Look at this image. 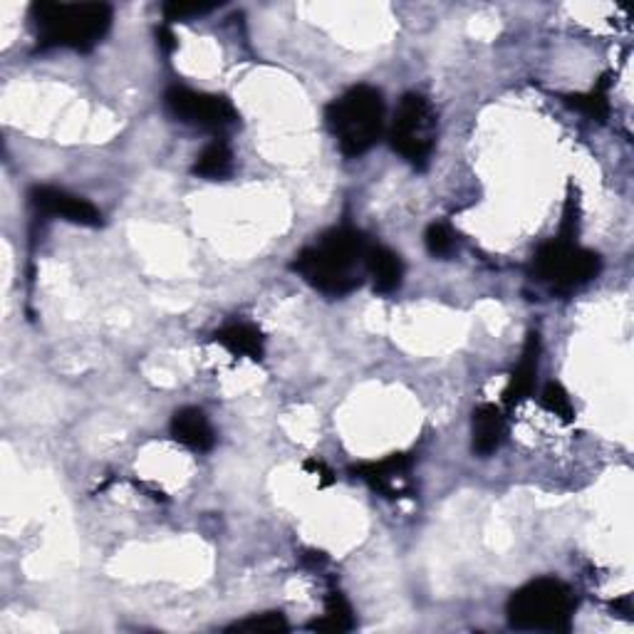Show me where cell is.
Masks as SVG:
<instances>
[{
  "instance_id": "ba28073f",
  "label": "cell",
  "mask_w": 634,
  "mask_h": 634,
  "mask_svg": "<svg viewBox=\"0 0 634 634\" xmlns=\"http://www.w3.org/2000/svg\"><path fill=\"white\" fill-rule=\"evenodd\" d=\"M354 479L368 483L372 491L382 493L384 499H410L414 493L412 483V459L406 454H390L380 461H364L350 469Z\"/></svg>"
},
{
  "instance_id": "8992f818",
  "label": "cell",
  "mask_w": 634,
  "mask_h": 634,
  "mask_svg": "<svg viewBox=\"0 0 634 634\" xmlns=\"http://www.w3.org/2000/svg\"><path fill=\"white\" fill-rule=\"evenodd\" d=\"M390 147L406 164L426 169L436 147V112L424 94L402 97L390 127Z\"/></svg>"
},
{
  "instance_id": "277c9868",
  "label": "cell",
  "mask_w": 634,
  "mask_h": 634,
  "mask_svg": "<svg viewBox=\"0 0 634 634\" xmlns=\"http://www.w3.org/2000/svg\"><path fill=\"white\" fill-rule=\"evenodd\" d=\"M575 595L563 580L539 577L515 590L509 600V622L515 630L567 632L573 627Z\"/></svg>"
},
{
  "instance_id": "e0dca14e",
  "label": "cell",
  "mask_w": 634,
  "mask_h": 634,
  "mask_svg": "<svg viewBox=\"0 0 634 634\" xmlns=\"http://www.w3.org/2000/svg\"><path fill=\"white\" fill-rule=\"evenodd\" d=\"M354 627L352 607L342 593H330L325 600V615L320 622H313L310 630L318 632H350Z\"/></svg>"
},
{
  "instance_id": "9c48e42d",
  "label": "cell",
  "mask_w": 634,
  "mask_h": 634,
  "mask_svg": "<svg viewBox=\"0 0 634 634\" xmlns=\"http://www.w3.org/2000/svg\"><path fill=\"white\" fill-rule=\"evenodd\" d=\"M30 203L42 217L62 219L74 225H84V229L102 225V211L94 203L58 187H36L30 191Z\"/></svg>"
},
{
  "instance_id": "30bf717a",
  "label": "cell",
  "mask_w": 634,
  "mask_h": 634,
  "mask_svg": "<svg viewBox=\"0 0 634 634\" xmlns=\"http://www.w3.org/2000/svg\"><path fill=\"white\" fill-rule=\"evenodd\" d=\"M539 364H541V335L539 332H531L523 345L521 362L515 364L506 390H503V404H506V410H515V406H521L523 402L531 400L535 392V380H539Z\"/></svg>"
},
{
  "instance_id": "5b68a950",
  "label": "cell",
  "mask_w": 634,
  "mask_h": 634,
  "mask_svg": "<svg viewBox=\"0 0 634 634\" xmlns=\"http://www.w3.org/2000/svg\"><path fill=\"white\" fill-rule=\"evenodd\" d=\"M531 271L535 281L545 283L553 293H571V290L595 281L603 271V258L577 245L573 239L557 235L535 251Z\"/></svg>"
},
{
  "instance_id": "6da1fadb",
  "label": "cell",
  "mask_w": 634,
  "mask_h": 634,
  "mask_svg": "<svg viewBox=\"0 0 634 634\" xmlns=\"http://www.w3.org/2000/svg\"><path fill=\"white\" fill-rule=\"evenodd\" d=\"M370 241L362 231L352 225H340L325 235H320L315 245L300 251L293 261V271L303 275L308 285L332 298L350 295L362 285L364 258L370 251Z\"/></svg>"
},
{
  "instance_id": "d6986e66",
  "label": "cell",
  "mask_w": 634,
  "mask_h": 634,
  "mask_svg": "<svg viewBox=\"0 0 634 634\" xmlns=\"http://www.w3.org/2000/svg\"><path fill=\"white\" fill-rule=\"evenodd\" d=\"M288 630L290 625L283 612H263V615H253L229 627V632H251V634H278Z\"/></svg>"
},
{
  "instance_id": "9a60e30c",
  "label": "cell",
  "mask_w": 634,
  "mask_h": 634,
  "mask_svg": "<svg viewBox=\"0 0 634 634\" xmlns=\"http://www.w3.org/2000/svg\"><path fill=\"white\" fill-rule=\"evenodd\" d=\"M193 174L209 181H221L233 174V152L225 139H213L199 152L197 161H193Z\"/></svg>"
},
{
  "instance_id": "ffe728a7",
  "label": "cell",
  "mask_w": 634,
  "mask_h": 634,
  "mask_svg": "<svg viewBox=\"0 0 634 634\" xmlns=\"http://www.w3.org/2000/svg\"><path fill=\"white\" fill-rule=\"evenodd\" d=\"M426 251L434 258H449L456 251V235L449 229L446 223H432L424 233Z\"/></svg>"
},
{
  "instance_id": "ac0fdd59",
  "label": "cell",
  "mask_w": 634,
  "mask_h": 634,
  "mask_svg": "<svg viewBox=\"0 0 634 634\" xmlns=\"http://www.w3.org/2000/svg\"><path fill=\"white\" fill-rule=\"evenodd\" d=\"M541 406L547 414L557 416L565 424H571L573 416H575V406L571 402V394H567L565 386L557 384V382H551L545 386L543 396H541Z\"/></svg>"
},
{
  "instance_id": "7402d4cb",
  "label": "cell",
  "mask_w": 634,
  "mask_h": 634,
  "mask_svg": "<svg viewBox=\"0 0 634 634\" xmlns=\"http://www.w3.org/2000/svg\"><path fill=\"white\" fill-rule=\"evenodd\" d=\"M303 469L310 476L318 479V486H332L335 483V474H332V469L322 459H308Z\"/></svg>"
},
{
  "instance_id": "2e32d148",
  "label": "cell",
  "mask_w": 634,
  "mask_h": 634,
  "mask_svg": "<svg viewBox=\"0 0 634 634\" xmlns=\"http://www.w3.org/2000/svg\"><path fill=\"white\" fill-rule=\"evenodd\" d=\"M567 104L575 107V110L583 112L585 117H590V120L605 122L610 114V78L607 74L595 84V90L567 97Z\"/></svg>"
},
{
  "instance_id": "7a4b0ae2",
  "label": "cell",
  "mask_w": 634,
  "mask_h": 634,
  "mask_svg": "<svg viewBox=\"0 0 634 634\" xmlns=\"http://www.w3.org/2000/svg\"><path fill=\"white\" fill-rule=\"evenodd\" d=\"M40 50L68 48L88 52L112 28V8L104 3H36L30 8Z\"/></svg>"
},
{
  "instance_id": "52a82bcc",
  "label": "cell",
  "mask_w": 634,
  "mask_h": 634,
  "mask_svg": "<svg viewBox=\"0 0 634 634\" xmlns=\"http://www.w3.org/2000/svg\"><path fill=\"white\" fill-rule=\"evenodd\" d=\"M164 104L169 114L181 124L207 129V132H217V134L235 127L241 120L229 97L197 92L191 88H184V84L169 88L164 94Z\"/></svg>"
},
{
  "instance_id": "44dd1931",
  "label": "cell",
  "mask_w": 634,
  "mask_h": 634,
  "mask_svg": "<svg viewBox=\"0 0 634 634\" xmlns=\"http://www.w3.org/2000/svg\"><path fill=\"white\" fill-rule=\"evenodd\" d=\"M217 6H203V3H167L164 6V18L169 23H174V20H184L191 16H203V13H211V10Z\"/></svg>"
},
{
  "instance_id": "7c38bea8",
  "label": "cell",
  "mask_w": 634,
  "mask_h": 634,
  "mask_svg": "<svg viewBox=\"0 0 634 634\" xmlns=\"http://www.w3.org/2000/svg\"><path fill=\"white\" fill-rule=\"evenodd\" d=\"M364 275L372 281L374 293L392 295L404 283V263L386 245H370L368 258H364Z\"/></svg>"
},
{
  "instance_id": "603a6c76",
  "label": "cell",
  "mask_w": 634,
  "mask_h": 634,
  "mask_svg": "<svg viewBox=\"0 0 634 634\" xmlns=\"http://www.w3.org/2000/svg\"><path fill=\"white\" fill-rule=\"evenodd\" d=\"M157 38H159V46L164 48L167 52H171L177 48V42H174V32H171L167 26H161L159 30H157Z\"/></svg>"
},
{
  "instance_id": "8fae6325",
  "label": "cell",
  "mask_w": 634,
  "mask_h": 634,
  "mask_svg": "<svg viewBox=\"0 0 634 634\" xmlns=\"http://www.w3.org/2000/svg\"><path fill=\"white\" fill-rule=\"evenodd\" d=\"M169 432L174 442L181 446H187L191 451H211L217 444V432L209 422V416L203 414L197 406H181L174 412L169 424Z\"/></svg>"
},
{
  "instance_id": "5bb4252c",
  "label": "cell",
  "mask_w": 634,
  "mask_h": 634,
  "mask_svg": "<svg viewBox=\"0 0 634 634\" xmlns=\"http://www.w3.org/2000/svg\"><path fill=\"white\" fill-rule=\"evenodd\" d=\"M213 342L229 350L233 358H245L261 362L265 358V338L251 322H231L213 332Z\"/></svg>"
},
{
  "instance_id": "4fadbf2b",
  "label": "cell",
  "mask_w": 634,
  "mask_h": 634,
  "mask_svg": "<svg viewBox=\"0 0 634 634\" xmlns=\"http://www.w3.org/2000/svg\"><path fill=\"white\" fill-rule=\"evenodd\" d=\"M506 439V416L496 404H479L471 414V446L479 456H491Z\"/></svg>"
},
{
  "instance_id": "3957f363",
  "label": "cell",
  "mask_w": 634,
  "mask_h": 634,
  "mask_svg": "<svg viewBox=\"0 0 634 634\" xmlns=\"http://www.w3.org/2000/svg\"><path fill=\"white\" fill-rule=\"evenodd\" d=\"M328 127L340 152L362 157L384 134V97L378 88L358 84L328 104Z\"/></svg>"
}]
</instances>
